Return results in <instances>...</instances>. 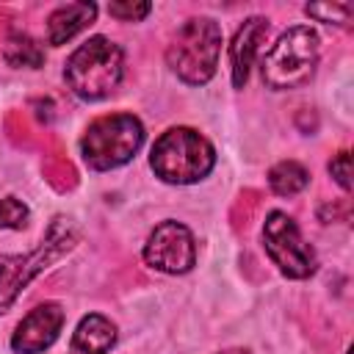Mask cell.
Listing matches in <instances>:
<instances>
[{"mask_svg":"<svg viewBox=\"0 0 354 354\" xmlns=\"http://www.w3.org/2000/svg\"><path fill=\"white\" fill-rule=\"evenodd\" d=\"M216 163V152L205 136L191 127H171L152 144L149 166L163 183L188 185L202 180Z\"/></svg>","mask_w":354,"mask_h":354,"instance_id":"1","label":"cell"},{"mask_svg":"<svg viewBox=\"0 0 354 354\" xmlns=\"http://www.w3.org/2000/svg\"><path fill=\"white\" fill-rule=\"evenodd\" d=\"M218 53H221L218 22H213L210 17H194L171 36L166 47V61L183 83L202 86L213 77Z\"/></svg>","mask_w":354,"mask_h":354,"instance_id":"2","label":"cell"},{"mask_svg":"<svg viewBox=\"0 0 354 354\" xmlns=\"http://www.w3.org/2000/svg\"><path fill=\"white\" fill-rule=\"evenodd\" d=\"M122 69V47L105 36H91L69 55L64 66V80L80 100H102L119 86Z\"/></svg>","mask_w":354,"mask_h":354,"instance_id":"3","label":"cell"},{"mask_svg":"<svg viewBox=\"0 0 354 354\" xmlns=\"http://www.w3.org/2000/svg\"><path fill=\"white\" fill-rule=\"evenodd\" d=\"M75 243H77V230L72 227L69 218L58 216V218L50 221L47 235L41 238V243L33 252H28L25 257L22 254L0 257V313H6L14 304V299L19 296V290L36 274H41L55 260H61Z\"/></svg>","mask_w":354,"mask_h":354,"instance_id":"4","label":"cell"},{"mask_svg":"<svg viewBox=\"0 0 354 354\" xmlns=\"http://www.w3.org/2000/svg\"><path fill=\"white\" fill-rule=\"evenodd\" d=\"M144 144V127L133 113L100 116L80 138V152L88 169L108 171L127 163Z\"/></svg>","mask_w":354,"mask_h":354,"instance_id":"5","label":"cell"},{"mask_svg":"<svg viewBox=\"0 0 354 354\" xmlns=\"http://www.w3.org/2000/svg\"><path fill=\"white\" fill-rule=\"evenodd\" d=\"M318 64V36L315 30H310L307 25H296L288 28L277 44L266 53L260 72H263V83L268 88L285 91V88H299L304 86Z\"/></svg>","mask_w":354,"mask_h":354,"instance_id":"6","label":"cell"},{"mask_svg":"<svg viewBox=\"0 0 354 354\" xmlns=\"http://www.w3.org/2000/svg\"><path fill=\"white\" fill-rule=\"evenodd\" d=\"M263 243L266 252L271 257V263L290 279H304L315 271V252L313 246L301 238L296 221L282 213V210H271L266 216L263 224Z\"/></svg>","mask_w":354,"mask_h":354,"instance_id":"7","label":"cell"},{"mask_svg":"<svg viewBox=\"0 0 354 354\" xmlns=\"http://www.w3.org/2000/svg\"><path fill=\"white\" fill-rule=\"evenodd\" d=\"M144 260L163 274L191 271V266L196 263V243L191 230L180 221H160L144 243Z\"/></svg>","mask_w":354,"mask_h":354,"instance_id":"8","label":"cell"},{"mask_svg":"<svg viewBox=\"0 0 354 354\" xmlns=\"http://www.w3.org/2000/svg\"><path fill=\"white\" fill-rule=\"evenodd\" d=\"M64 326V310L55 301H44L33 307L19 324L17 332L11 335V348L17 354H39L50 348Z\"/></svg>","mask_w":354,"mask_h":354,"instance_id":"9","label":"cell"},{"mask_svg":"<svg viewBox=\"0 0 354 354\" xmlns=\"http://www.w3.org/2000/svg\"><path fill=\"white\" fill-rule=\"evenodd\" d=\"M266 36H268V19H263V17H249L238 28V33L230 44V66H232L235 88H243V83L249 77V69H252V64L260 53V44L266 41Z\"/></svg>","mask_w":354,"mask_h":354,"instance_id":"10","label":"cell"},{"mask_svg":"<svg viewBox=\"0 0 354 354\" xmlns=\"http://www.w3.org/2000/svg\"><path fill=\"white\" fill-rule=\"evenodd\" d=\"M94 17H97V6L94 3H66V6H58L47 17V41L53 47L66 44L86 25H91Z\"/></svg>","mask_w":354,"mask_h":354,"instance_id":"11","label":"cell"},{"mask_svg":"<svg viewBox=\"0 0 354 354\" xmlns=\"http://www.w3.org/2000/svg\"><path fill=\"white\" fill-rule=\"evenodd\" d=\"M113 343H116V326L100 313L80 318L77 329L72 332V348L77 354H108Z\"/></svg>","mask_w":354,"mask_h":354,"instance_id":"12","label":"cell"},{"mask_svg":"<svg viewBox=\"0 0 354 354\" xmlns=\"http://www.w3.org/2000/svg\"><path fill=\"white\" fill-rule=\"evenodd\" d=\"M307 183H310V174H307V169H304L301 163H296V160H279V163L268 171V185H271V191L279 194V196H293V194H299Z\"/></svg>","mask_w":354,"mask_h":354,"instance_id":"13","label":"cell"},{"mask_svg":"<svg viewBox=\"0 0 354 354\" xmlns=\"http://www.w3.org/2000/svg\"><path fill=\"white\" fill-rule=\"evenodd\" d=\"M3 58H6L8 66H17V69H19V66L36 69V66L44 64V53H41V47H39L30 36H25V33H11V36L6 39Z\"/></svg>","mask_w":354,"mask_h":354,"instance_id":"14","label":"cell"},{"mask_svg":"<svg viewBox=\"0 0 354 354\" xmlns=\"http://www.w3.org/2000/svg\"><path fill=\"white\" fill-rule=\"evenodd\" d=\"M304 14L318 19V22H326V25H346L348 17H351V6L348 3H310L304 6Z\"/></svg>","mask_w":354,"mask_h":354,"instance_id":"15","label":"cell"},{"mask_svg":"<svg viewBox=\"0 0 354 354\" xmlns=\"http://www.w3.org/2000/svg\"><path fill=\"white\" fill-rule=\"evenodd\" d=\"M28 224V205L17 196L0 199V230H19Z\"/></svg>","mask_w":354,"mask_h":354,"instance_id":"16","label":"cell"},{"mask_svg":"<svg viewBox=\"0 0 354 354\" xmlns=\"http://www.w3.org/2000/svg\"><path fill=\"white\" fill-rule=\"evenodd\" d=\"M329 174L335 177V183L343 191H351V155L343 149L329 160Z\"/></svg>","mask_w":354,"mask_h":354,"instance_id":"17","label":"cell"},{"mask_svg":"<svg viewBox=\"0 0 354 354\" xmlns=\"http://www.w3.org/2000/svg\"><path fill=\"white\" fill-rule=\"evenodd\" d=\"M149 3H111L108 6V14L116 17V19H127V22H136V19H144L149 14Z\"/></svg>","mask_w":354,"mask_h":354,"instance_id":"18","label":"cell"},{"mask_svg":"<svg viewBox=\"0 0 354 354\" xmlns=\"http://www.w3.org/2000/svg\"><path fill=\"white\" fill-rule=\"evenodd\" d=\"M218 354H249V351H243V348H227V351H218Z\"/></svg>","mask_w":354,"mask_h":354,"instance_id":"19","label":"cell"}]
</instances>
